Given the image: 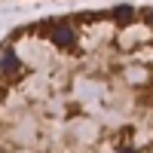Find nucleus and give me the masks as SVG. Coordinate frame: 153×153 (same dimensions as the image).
<instances>
[{
  "mask_svg": "<svg viewBox=\"0 0 153 153\" xmlns=\"http://www.w3.org/2000/svg\"><path fill=\"white\" fill-rule=\"evenodd\" d=\"M144 19H147V22L153 25V9H147V12H144Z\"/></svg>",
  "mask_w": 153,
  "mask_h": 153,
  "instance_id": "20e7f679",
  "label": "nucleus"
},
{
  "mask_svg": "<svg viewBox=\"0 0 153 153\" xmlns=\"http://www.w3.org/2000/svg\"><path fill=\"white\" fill-rule=\"evenodd\" d=\"M110 16H113V19H117L120 25H129V22L135 19V9H132V6H117V9H113V12H110Z\"/></svg>",
  "mask_w": 153,
  "mask_h": 153,
  "instance_id": "7ed1b4c3",
  "label": "nucleus"
},
{
  "mask_svg": "<svg viewBox=\"0 0 153 153\" xmlns=\"http://www.w3.org/2000/svg\"><path fill=\"white\" fill-rule=\"evenodd\" d=\"M117 153H135V150H126V147H123V150H117Z\"/></svg>",
  "mask_w": 153,
  "mask_h": 153,
  "instance_id": "39448f33",
  "label": "nucleus"
},
{
  "mask_svg": "<svg viewBox=\"0 0 153 153\" xmlns=\"http://www.w3.org/2000/svg\"><path fill=\"white\" fill-rule=\"evenodd\" d=\"M74 40H76V37H74V28H71V25H58V28L52 31V43H55V46L71 49V46H74Z\"/></svg>",
  "mask_w": 153,
  "mask_h": 153,
  "instance_id": "f257e3e1",
  "label": "nucleus"
},
{
  "mask_svg": "<svg viewBox=\"0 0 153 153\" xmlns=\"http://www.w3.org/2000/svg\"><path fill=\"white\" fill-rule=\"evenodd\" d=\"M22 76V65H19V58H16V52L12 49H6L3 52V76Z\"/></svg>",
  "mask_w": 153,
  "mask_h": 153,
  "instance_id": "f03ea898",
  "label": "nucleus"
}]
</instances>
